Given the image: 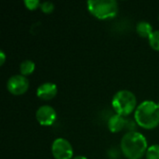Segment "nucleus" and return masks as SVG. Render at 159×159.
<instances>
[{
	"label": "nucleus",
	"instance_id": "obj_11",
	"mask_svg": "<svg viewBox=\"0 0 159 159\" xmlns=\"http://www.w3.org/2000/svg\"><path fill=\"white\" fill-rule=\"evenodd\" d=\"M34 69H35V64L31 60H25L20 64V73L23 76L32 75Z\"/></svg>",
	"mask_w": 159,
	"mask_h": 159
},
{
	"label": "nucleus",
	"instance_id": "obj_9",
	"mask_svg": "<svg viewBox=\"0 0 159 159\" xmlns=\"http://www.w3.org/2000/svg\"><path fill=\"white\" fill-rule=\"evenodd\" d=\"M107 126H108V129L111 132L116 133V132H119L126 128L127 120L125 119L124 116L116 114L109 118Z\"/></svg>",
	"mask_w": 159,
	"mask_h": 159
},
{
	"label": "nucleus",
	"instance_id": "obj_4",
	"mask_svg": "<svg viewBox=\"0 0 159 159\" xmlns=\"http://www.w3.org/2000/svg\"><path fill=\"white\" fill-rule=\"evenodd\" d=\"M87 5L89 11L100 20L115 18L118 12V6L115 0H89Z\"/></svg>",
	"mask_w": 159,
	"mask_h": 159
},
{
	"label": "nucleus",
	"instance_id": "obj_16",
	"mask_svg": "<svg viewBox=\"0 0 159 159\" xmlns=\"http://www.w3.org/2000/svg\"><path fill=\"white\" fill-rule=\"evenodd\" d=\"M6 61V54L4 51H0V65H3Z\"/></svg>",
	"mask_w": 159,
	"mask_h": 159
},
{
	"label": "nucleus",
	"instance_id": "obj_10",
	"mask_svg": "<svg viewBox=\"0 0 159 159\" xmlns=\"http://www.w3.org/2000/svg\"><path fill=\"white\" fill-rule=\"evenodd\" d=\"M136 32L141 37H143V38H149L154 33L153 26L151 25V23L145 20H142L137 23Z\"/></svg>",
	"mask_w": 159,
	"mask_h": 159
},
{
	"label": "nucleus",
	"instance_id": "obj_13",
	"mask_svg": "<svg viewBox=\"0 0 159 159\" xmlns=\"http://www.w3.org/2000/svg\"><path fill=\"white\" fill-rule=\"evenodd\" d=\"M148 39L151 48L157 51H159V30L154 31V33Z\"/></svg>",
	"mask_w": 159,
	"mask_h": 159
},
{
	"label": "nucleus",
	"instance_id": "obj_15",
	"mask_svg": "<svg viewBox=\"0 0 159 159\" xmlns=\"http://www.w3.org/2000/svg\"><path fill=\"white\" fill-rule=\"evenodd\" d=\"M24 5L29 10H35L36 8L40 7L41 3L38 0H25Z\"/></svg>",
	"mask_w": 159,
	"mask_h": 159
},
{
	"label": "nucleus",
	"instance_id": "obj_14",
	"mask_svg": "<svg viewBox=\"0 0 159 159\" xmlns=\"http://www.w3.org/2000/svg\"><path fill=\"white\" fill-rule=\"evenodd\" d=\"M40 8L44 13H51L54 10V4L52 2L49 1H46V2H42L40 5Z\"/></svg>",
	"mask_w": 159,
	"mask_h": 159
},
{
	"label": "nucleus",
	"instance_id": "obj_2",
	"mask_svg": "<svg viewBox=\"0 0 159 159\" xmlns=\"http://www.w3.org/2000/svg\"><path fill=\"white\" fill-rule=\"evenodd\" d=\"M134 119L138 126L145 129H154L159 125L158 104L153 101H144L135 110Z\"/></svg>",
	"mask_w": 159,
	"mask_h": 159
},
{
	"label": "nucleus",
	"instance_id": "obj_8",
	"mask_svg": "<svg viewBox=\"0 0 159 159\" xmlns=\"http://www.w3.org/2000/svg\"><path fill=\"white\" fill-rule=\"evenodd\" d=\"M58 93V88L55 84L50 82H46L41 84L36 90V95L39 99L43 101H50Z\"/></svg>",
	"mask_w": 159,
	"mask_h": 159
},
{
	"label": "nucleus",
	"instance_id": "obj_1",
	"mask_svg": "<svg viewBox=\"0 0 159 159\" xmlns=\"http://www.w3.org/2000/svg\"><path fill=\"white\" fill-rule=\"evenodd\" d=\"M120 148L128 159H141L148 149L147 140L138 131H129L122 137Z\"/></svg>",
	"mask_w": 159,
	"mask_h": 159
},
{
	"label": "nucleus",
	"instance_id": "obj_18",
	"mask_svg": "<svg viewBox=\"0 0 159 159\" xmlns=\"http://www.w3.org/2000/svg\"><path fill=\"white\" fill-rule=\"evenodd\" d=\"M157 104H158V107H159V102H158V103H157Z\"/></svg>",
	"mask_w": 159,
	"mask_h": 159
},
{
	"label": "nucleus",
	"instance_id": "obj_12",
	"mask_svg": "<svg viewBox=\"0 0 159 159\" xmlns=\"http://www.w3.org/2000/svg\"><path fill=\"white\" fill-rule=\"evenodd\" d=\"M145 157L146 159H159V144H153L148 147Z\"/></svg>",
	"mask_w": 159,
	"mask_h": 159
},
{
	"label": "nucleus",
	"instance_id": "obj_7",
	"mask_svg": "<svg viewBox=\"0 0 159 159\" xmlns=\"http://www.w3.org/2000/svg\"><path fill=\"white\" fill-rule=\"evenodd\" d=\"M35 117L40 125L51 126L57 119V113L52 106L42 105L37 109L35 113Z\"/></svg>",
	"mask_w": 159,
	"mask_h": 159
},
{
	"label": "nucleus",
	"instance_id": "obj_6",
	"mask_svg": "<svg viewBox=\"0 0 159 159\" xmlns=\"http://www.w3.org/2000/svg\"><path fill=\"white\" fill-rule=\"evenodd\" d=\"M29 86L30 83L27 77L21 75L20 74L10 76L7 82V90L15 96H20L24 94L28 90Z\"/></svg>",
	"mask_w": 159,
	"mask_h": 159
},
{
	"label": "nucleus",
	"instance_id": "obj_3",
	"mask_svg": "<svg viewBox=\"0 0 159 159\" xmlns=\"http://www.w3.org/2000/svg\"><path fill=\"white\" fill-rule=\"evenodd\" d=\"M112 106L117 115L122 116H129L137 108L136 96L130 90H119L113 97Z\"/></svg>",
	"mask_w": 159,
	"mask_h": 159
},
{
	"label": "nucleus",
	"instance_id": "obj_17",
	"mask_svg": "<svg viewBox=\"0 0 159 159\" xmlns=\"http://www.w3.org/2000/svg\"><path fill=\"white\" fill-rule=\"evenodd\" d=\"M73 159H88L86 157H84V156H76V157H75Z\"/></svg>",
	"mask_w": 159,
	"mask_h": 159
},
{
	"label": "nucleus",
	"instance_id": "obj_5",
	"mask_svg": "<svg viewBox=\"0 0 159 159\" xmlns=\"http://www.w3.org/2000/svg\"><path fill=\"white\" fill-rule=\"evenodd\" d=\"M51 153L55 159H73L72 144L64 138H57L51 145Z\"/></svg>",
	"mask_w": 159,
	"mask_h": 159
}]
</instances>
